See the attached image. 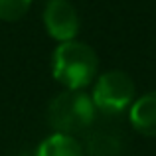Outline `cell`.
I'll use <instances>...</instances> for the list:
<instances>
[{"instance_id":"cell-1","label":"cell","mask_w":156,"mask_h":156,"mask_svg":"<svg viewBox=\"0 0 156 156\" xmlns=\"http://www.w3.org/2000/svg\"><path fill=\"white\" fill-rule=\"evenodd\" d=\"M97 65L99 59L95 50L77 40L59 44L51 59L53 77L71 91H81L95 79Z\"/></svg>"},{"instance_id":"cell-2","label":"cell","mask_w":156,"mask_h":156,"mask_svg":"<svg viewBox=\"0 0 156 156\" xmlns=\"http://www.w3.org/2000/svg\"><path fill=\"white\" fill-rule=\"evenodd\" d=\"M95 113L97 107L91 95L67 89L51 99L48 107V121L55 133L75 136V133H83L91 126V122L95 121Z\"/></svg>"},{"instance_id":"cell-3","label":"cell","mask_w":156,"mask_h":156,"mask_svg":"<svg viewBox=\"0 0 156 156\" xmlns=\"http://www.w3.org/2000/svg\"><path fill=\"white\" fill-rule=\"evenodd\" d=\"M91 99L97 111L109 115L121 113L134 101V81L125 71H107L97 79Z\"/></svg>"},{"instance_id":"cell-4","label":"cell","mask_w":156,"mask_h":156,"mask_svg":"<svg viewBox=\"0 0 156 156\" xmlns=\"http://www.w3.org/2000/svg\"><path fill=\"white\" fill-rule=\"evenodd\" d=\"M44 26L59 44L75 40L79 32V16L75 6L67 0H50L44 8Z\"/></svg>"},{"instance_id":"cell-5","label":"cell","mask_w":156,"mask_h":156,"mask_svg":"<svg viewBox=\"0 0 156 156\" xmlns=\"http://www.w3.org/2000/svg\"><path fill=\"white\" fill-rule=\"evenodd\" d=\"M130 125L146 136H156V91L138 97L130 105Z\"/></svg>"},{"instance_id":"cell-6","label":"cell","mask_w":156,"mask_h":156,"mask_svg":"<svg viewBox=\"0 0 156 156\" xmlns=\"http://www.w3.org/2000/svg\"><path fill=\"white\" fill-rule=\"evenodd\" d=\"M83 152H85V156H121L122 140L113 130L95 129L85 138Z\"/></svg>"},{"instance_id":"cell-7","label":"cell","mask_w":156,"mask_h":156,"mask_svg":"<svg viewBox=\"0 0 156 156\" xmlns=\"http://www.w3.org/2000/svg\"><path fill=\"white\" fill-rule=\"evenodd\" d=\"M36 156H85L83 144L71 134L53 133L36 150Z\"/></svg>"},{"instance_id":"cell-8","label":"cell","mask_w":156,"mask_h":156,"mask_svg":"<svg viewBox=\"0 0 156 156\" xmlns=\"http://www.w3.org/2000/svg\"><path fill=\"white\" fill-rule=\"evenodd\" d=\"M32 0H0V20L16 22L30 10Z\"/></svg>"},{"instance_id":"cell-9","label":"cell","mask_w":156,"mask_h":156,"mask_svg":"<svg viewBox=\"0 0 156 156\" xmlns=\"http://www.w3.org/2000/svg\"><path fill=\"white\" fill-rule=\"evenodd\" d=\"M20 156H30V154H26V152H24V154H20Z\"/></svg>"}]
</instances>
